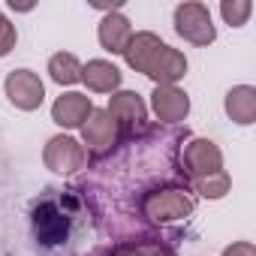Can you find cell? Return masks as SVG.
I'll use <instances>...</instances> for the list:
<instances>
[{"label": "cell", "mask_w": 256, "mask_h": 256, "mask_svg": "<svg viewBox=\"0 0 256 256\" xmlns=\"http://www.w3.org/2000/svg\"><path fill=\"white\" fill-rule=\"evenodd\" d=\"M114 256H163L157 244H126V247H118Z\"/></svg>", "instance_id": "18"}, {"label": "cell", "mask_w": 256, "mask_h": 256, "mask_svg": "<svg viewBox=\"0 0 256 256\" xmlns=\"http://www.w3.org/2000/svg\"><path fill=\"white\" fill-rule=\"evenodd\" d=\"M175 30H178V36H184L193 46H208L217 36V30L211 24V12L202 4H181L175 10Z\"/></svg>", "instance_id": "4"}, {"label": "cell", "mask_w": 256, "mask_h": 256, "mask_svg": "<svg viewBox=\"0 0 256 256\" xmlns=\"http://www.w3.org/2000/svg\"><path fill=\"white\" fill-rule=\"evenodd\" d=\"M42 160H46V166L52 172L72 175V172H78L84 166L88 154H84V148L72 136H54V139H48V145L42 151Z\"/></svg>", "instance_id": "7"}, {"label": "cell", "mask_w": 256, "mask_h": 256, "mask_svg": "<svg viewBox=\"0 0 256 256\" xmlns=\"http://www.w3.org/2000/svg\"><path fill=\"white\" fill-rule=\"evenodd\" d=\"M12 46H16V28H12L4 16H0V58L10 54Z\"/></svg>", "instance_id": "19"}, {"label": "cell", "mask_w": 256, "mask_h": 256, "mask_svg": "<svg viewBox=\"0 0 256 256\" xmlns=\"http://www.w3.org/2000/svg\"><path fill=\"white\" fill-rule=\"evenodd\" d=\"M124 58L136 72H145L157 84H175L187 72V58L148 30L130 36V42L124 48Z\"/></svg>", "instance_id": "1"}, {"label": "cell", "mask_w": 256, "mask_h": 256, "mask_svg": "<svg viewBox=\"0 0 256 256\" xmlns=\"http://www.w3.org/2000/svg\"><path fill=\"white\" fill-rule=\"evenodd\" d=\"M142 211H145V217H151L157 223H169V220L187 217L193 211V199L181 187H163V190H154L145 196Z\"/></svg>", "instance_id": "3"}, {"label": "cell", "mask_w": 256, "mask_h": 256, "mask_svg": "<svg viewBox=\"0 0 256 256\" xmlns=\"http://www.w3.org/2000/svg\"><path fill=\"white\" fill-rule=\"evenodd\" d=\"M223 256H256V247H253L250 241H238V244L226 247V250H223Z\"/></svg>", "instance_id": "20"}, {"label": "cell", "mask_w": 256, "mask_h": 256, "mask_svg": "<svg viewBox=\"0 0 256 256\" xmlns=\"http://www.w3.org/2000/svg\"><path fill=\"white\" fill-rule=\"evenodd\" d=\"M82 82L94 94H112L120 84V70L108 60H88L82 66Z\"/></svg>", "instance_id": "13"}, {"label": "cell", "mask_w": 256, "mask_h": 256, "mask_svg": "<svg viewBox=\"0 0 256 256\" xmlns=\"http://www.w3.org/2000/svg\"><path fill=\"white\" fill-rule=\"evenodd\" d=\"M82 136H84V145L90 151H106L118 139V124L108 118L106 108H94L88 114V120L82 124Z\"/></svg>", "instance_id": "9"}, {"label": "cell", "mask_w": 256, "mask_h": 256, "mask_svg": "<svg viewBox=\"0 0 256 256\" xmlns=\"http://www.w3.org/2000/svg\"><path fill=\"white\" fill-rule=\"evenodd\" d=\"M220 12H223V18H226L232 28H241V24L250 18L253 4H250V0H223V4H220Z\"/></svg>", "instance_id": "17"}, {"label": "cell", "mask_w": 256, "mask_h": 256, "mask_svg": "<svg viewBox=\"0 0 256 256\" xmlns=\"http://www.w3.org/2000/svg\"><path fill=\"white\" fill-rule=\"evenodd\" d=\"M106 112H108V118H112L118 126H139V124L145 120V114H148L142 96L133 94V90H120V94H114Z\"/></svg>", "instance_id": "11"}, {"label": "cell", "mask_w": 256, "mask_h": 256, "mask_svg": "<svg viewBox=\"0 0 256 256\" xmlns=\"http://www.w3.org/2000/svg\"><path fill=\"white\" fill-rule=\"evenodd\" d=\"M193 184V190L199 193V196H205V199H223L226 193H229V187H232V181H229V175L220 169V172H211V175H202V178H193L190 181Z\"/></svg>", "instance_id": "16"}, {"label": "cell", "mask_w": 256, "mask_h": 256, "mask_svg": "<svg viewBox=\"0 0 256 256\" xmlns=\"http://www.w3.org/2000/svg\"><path fill=\"white\" fill-rule=\"evenodd\" d=\"M223 169V154L214 142L208 139H193L184 145L181 151V172L193 181V178H202V175H211V172H220Z\"/></svg>", "instance_id": "5"}, {"label": "cell", "mask_w": 256, "mask_h": 256, "mask_svg": "<svg viewBox=\"0 0 256 256\" xmlns=\"http://www.w3.org/2000/svg\"><path fill=\"white\" fill-rule=\"evenodd\" d=\"M76 211L78 202L72 196H46L42 202L34 205V217H30L34 238L42 247H60L72 232Z\"/></svg>", "instance_id": "2"}, {"label": "cell", "mask_w": 256, "mask_h": 256, "mask_svg": "<svg viewBox=\"0 0 256 256\" xmlns=\"http://www.w3.org/2000/svg\"><path fill=\"white\" fill-rule=\"evenodd\" d=\"M94 112V102L88 94H64L54 100L52 106V118L54 124L66 126V130H76V126H82L88 120V114Z\"/></svg>", "instance_id": "10"}, {"label": "cell", "mask_w": 256, "mask_h": 256, "mask_svg": "<svg viewBox=\"0 0 256 256\" xmlns=\"http://www.w3.org/2000/svg\"><path fill=\"white\" fill-rule=\"evenodd\" d=\"M48 72H52V78L58 84H76V82H82V64L70 52H58L48 60Z\"/></svg>", "instance_id": "15"}, {"label": "cell", "mask_w": 256, "mask_h": 256, "mask_svg": "<svg viewBox=\"0 0 256 256\" xmlns=\"http://www.w3.org/2000/svg\"><path fill=\"white\" fill-rule=\"evenodd\" d=\"M226 114L235 124H253L256 120V88L250 84H238L226 94Z\"/></svg>", "instance_id": "14"}, {"label": "cell", "mask_w": 256, "mask_h": 256, "mask_svg": "<svg viewBox=\"0 0 256 256\" xmlns=\"http://www.w3.org/2000/svg\"><path fill=\"white\" fill-rule=\"evenodd\" d=\"M6 96H10V102L16 108L34 112V108L42 106L46 88H42V82H40L36 72H30V70H12L6 76Z\"/></svg>", "instance_id": "6"}, {"label": "cell", "mask_w": 256, "mask_h": 256, "mask_svg": "<svg viewBox=\"0 0 256 256\" xmlns=\"http://www.w3.org/2000/svg\"><path fill=\"white\" fill-rule=\"evenodd\" d=\"M151 108L166 124H181L190 112V96L175 84H157L151 94Z\"/></svg>", "instance_id": "8"}, {"label": "cell", "mask_w": 256, "mask_h": 256, "mask_svg": "<svg viewBox=\"0 0 256 256\" xmlns=\"http://www.w3.org/2000/svg\"><path fill=\"white\" fill-rule=\"evenodd\" d=\"M96 36H100V46H102L106 52L124 54L126 42H130V36H133V28H130V22H126L120 12H108V16L100 22Z\"/></svg>", "instance_id": "12"}]
</instances>
